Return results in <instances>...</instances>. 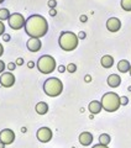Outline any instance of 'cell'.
Returning <instances> with one entry per match:
<instances>
[{"instance_id": "cell-32", "label": "cell", "mask_w": 131, "mask_h": 148, "mask_svg": "<svg viewBox=\"0 0 131 148\" xmlns=\"http://www.w3.org/2000/svg\"><path fill=\"white\" fill-rule=\"evenodd\" d=\"M56 15H57V11H56L54 9H51L50 10V16H56Z\"/></svg>"}, {"instance_id": "cell-28", "label": "cell", "mask_w": 131, "mask_h": 148, "mask_svg": "<svg viewBox=\"0 0 131 148\" xmlns=\"http://www.w3.org/2000/svg\"><path fill=\"white\" fill-rule=\"evenodd\" d=\"M85 32H83V31H81V32H79V34H78V38L79 40H84V38H85Z\"/></svg>"}, {"instance_id": "cell-40", "label": "cell", "mask_w": 131, "mask_h": 148, "mask_svg": "<svg viewBox=\"0 0 131 148\" xmlns=\"http://www.w3.org/2000/svg\"><path fill=\"white\" fill-rule=\"evenodd\" d=\"M128 90H129V91H131V86H129V89H128Z\"/></svg>"}, {"instance_id": "cell-1", "label": "cell", "mask_w": 131, "mask_h": 148, "mask_svg": "<svg viewBox=\"0 0 131 148\" xmlns=\"http://www.w3.org/2000/svg\"><path fill=\"white\" fill-rule=\"evenodd\" d=\"M25 32L27 36H30V38H41L48 32V22L47 20L41 16V15H31L26 20L25 25Z\"/></svg>"}, {"instance_id": "cell-7", "label": "cell", "mask_w": 131, "mask_h": 148, "mask_svg": "<svg viewBox=\"0 0 131 148\" xmlns=\"http://www.w3.org/2000/svg\"><path fill=\"white\" fill-rule=\"evenodd\" d=\"M36 137H37V140H39L40 142L47 143V142H50L51 140H52V137H53L52 130L48 128V127H41V128L37 130Z\"/></svg>"}, {"instance_id": "cell-10", "label": "cell", "mask_w": 131, "mask_h": 148, "mask_svg": "<svg viewBox=\"0 0 131 148\" xmlns=\"http://www.w3.org/2000/svg\"><path fill=\"white\" fill-rule=\"evenodd\" d=\"M26 47L27 49L30 51V52H39L42 47V42L40 38H29L26 42Z\"/></svg>"}, {"instance_id": "cell-12", "label": "cell", "mask_w": 131, "mask_h": 148, "mask_svg": "<svg viewBox=\"0 0 131 148\" xmlns=\"http://www.w3.org/2000/svg\"><path fill=\"white\" fill-rule=\"evenodd\" d=\"M93 140H94V138H93V135L88 131H84L79 135V143H81L82 146H85V147L90 146L93 143Z\"/></svg>"}, {"instance_id": "cell-39", "label": "cell", "mask_w": 131, "mask_h": 148, "mask_svg": "<svg viewBox=\"0 0 131 148\" xmlns=\"http://www.w3.org/2000/svg\"><path fill=\"white\" fill-rule=\"evenodd\" d=\"M4 1H5V0H0V4H1V3H4Z\"/></svg>"}, {"instance_id": "cell-33", "label": "cell", "mask_w": 131, "mask_h": 148, "mask_svg": "<svg viewBox=\"0 0 131 148\" xmlns=\"http://www.w3.org/2000/svg\"><path fill=\"white\" fill-rule=\"evenodd\" d=\"M35 66H36V64H35V62H32V61L27 62V67H29V68H34Z\"/></svg>"}, {"instance_id": "cell-41", "label": "cell", "mask_w": 131, "mask_h": 148, "mask_svg": "<svg viewBox=\"0 0 131 148\" xmlns=\"http://www.w3.org/2000/svg\"><path fill=\"white\" fill-rule=\"evenodd\" d=\"M130 75H131V68H130Z\"/></svg>"}, {"instance_id": "cell-15", "label": "cell", "mask_w": 131, "mask_h": 148, "mask_svg": "<svg viewBox=\"0 0 131 148\" xmlns=\"http://www.w3.org/2000/svg\"><path fill=\"white\" fill-rule=\"evenodd\" d=\"M100 64H101V67H104V68H111L114 66V58L111 57V56L109 54H105V56H103L101 59H100Z\"/></svg>"}, {"instance_id": "cell-14", "label": "cell", "mask_w": 131, "mask_h": 148, "mask_svg": "<svg viewBox=\"0 0 131 148\" xmlns=\"http://www.w3.org/2000/svg\"><path fill=\"white\" fill-rule=\"evenodd\" d=\"M88 109H89L90 114L97 115V114H99L100 111L103 110V105H101L100 101L93 100V101H90V103H89V105H88Z\"/></svg>"}, {"instance_id": "cell-30", "label": "cell", "mask_w": 131, "mask_h": 148, "mask_svg": "<svg viewBox=\"0 0 131 148\" xmlns=\"http://www.w3.org/2000/svg\"><path fill=\"white\" fill-rule=\"evenodd\" d=\"M92 148H109V147H108V146H104V145H100V143H98V145L93 146Z\"/></svg>"}, {"instance_id": "cell-2", "label": "cell", "mask_w": 131, "mask_h": 148, "mask_svg": "<svg viewBox=\"0 0 131 148\" xmlns=\"http://www.w3.org/2000/svg\"><path fill=\"white\" fill-rule=\"evenodd\" d=\"M79 43V38L78 35H76L74 32L71 31H63L62 34L59 35L58 38V45L59 47L62 48L66 52H71V51H74L78 47Z\"/></svg>"}, {"instance_id": "cell-21", "label": "cell", "mask_w": 131, "mask_h": 148, "mask_svg": "<svg viewBox=\"0 0 131 148\" xmlns=\"http://www.w3.org/2000/svg\"><path fill=\"white\" fill-rule=\"evenodd\" d=\"M67 71L69 72V73H76V71H77V66L74 63H69L68 66H67Z\"/></svg>"}, {"instance_id": "cell-29", "label": "cell", "mask_w": 131, "mask_h": 148, "mask_svg": "<svg viewBox=\"0 0 131 148\" xmlns=\"http://www.w3.org/2000/svg\"><path fill=\"white\" fill-rule=\"evenodd\" d=\"M10 38H11L10 35H8V34H4V35H3V40L5 41V42H9V41H10Z\"/></svg>"}, {"instance_id": "cell-3", "label": "cell", "mask_w": 131, "mask_h": 148, "mask_svg": "<svg viewBox=\"0 0 131 148\" xmlns=\"http://www.w3.org/2000/svg\"><path fill=\"white\" fill-rule=\"evenodd\" d=\"M100 103L103 105V109L105 111H108V112H115V111H118L121 106L120 96L116 94V92H113V91L105 92V94L101 96Z\"/></svg>"}, {"instance_id": "cell-17", "label": "cell", "mask_w": 131, "mask_h": 148, "mask_svg": "<svg viewBox=\"0 0 131 148\" xmlns=\"http://www.w3.org/2000/svg\"><path fill=\"white\" fill-rule=\"evenodd\" d=\"M35 110H36V112L39 115H46L48 112V105L46 104L45 101H40V103L36 104Z\"/></svg>"}, {"instance_id": "cell-26", "label": "cell", "mask_w": 131, "mask_h": 148, "mask_svg": "<svg viewBox=\"0 0 131 148\" xmlns=\"http://www.w3.org/2000/svg\"><path fill=\"white\" fill-rule=\"evenodd\" d=\"M5 63H4L3 61H1V59H0V74H3L4 73V71H5Z\"/></svg>"}, {"instance_id": "cell-24", "label": "cell", "mask_w": 131, "mask_h": 148, "mask_svg": "<svg viewBox=\"0 0 131 148\" xmlns=\"http://www.w3.org/2000/svg\"><path fill=\"white\" fill-rule=\"evenodd\" d=\"M47 5L50 6V9H54L56 6H57V1H56V0H48Z\"/></svg>"}, {"instance_id": "cell-36", "label": "cell", "mask_w": 131, "mask_h": 148, "mask_svg": "<svg viewBox=\"0 0 131 148\" xmlns=\"http://www.w3.org/2000/svg\"><path fill=\"white\" fill-rule=\"evenodd\" d=\"M3 54H4V47H3V45L0 43V57H1Z\"/></svg>"}, {"instance_id": "cell-35", "label": "cell", "mask_w": 131, "mask_h": 148, "mask_svg": "<svg viewBox=\"0 0 131 148\" xmlns=\"http://www.w3.org/2000/svg\"><path fill=\"white\" fill-rule=\"evenodd\" d=\"M84 80H85L87 83H89V82L92 80V77L89 75V74H87V75H85V78H84Z\"/></svg>"}, {"instance_id": "cell-6", "label": "cell", "mask_w": 131, "mask_h": 148, "mask_svg": "<svg viewBox=\"0 0 131 148\" xmlns=\"http://www.w3.org/2000/svg\"><path fill=\"white\" fill-rule=\"evenodd\" d=\"M8 22H9V26H10L12 30H20L22 27H25V25H26L25 17L19 12L11 14V16L8 20Z\"/></svg>"}, {"instance_id": "cell-27", "label": "cell", "mask_w": 131, "mask_h": 148, "mask_svg": "<svg viewBox=\"0 0 131 148\" xmlns=\"http://www.w3.org/2000/svg\"><path fill=\"white\" fill-rule=\"evenodd\" d=\"M15 63H16V66H17V67L22 66V64H24V58H21V57H20V58H17Z\"/></svg>"}, {"instance_id": "cell-31", "label": "cell", "mask_w": 131, "mask_h": 148, "mask_svg": "<svg viewBox=\"0 0 131 148\" xmlns=\"http://www.w3.org/2000/svg\"><path fill=\"white\" fill-rule=\"evenodd\" d=\"M66 71H67V68H66L64 66H59V67H58V72H59V73H63V72H66Z\"/></svg>"}, {"instance_id": "cell-25", "label": "cell", "mask_w": 131, "mask_h": 148, "mask_svg": "<svg viewBox=\"0 0 131 148\" xmlns=\"http://www.w3.org/2000/svg\"><path fill=\"white\" fill-rule=\"evenodd\" d=\"M4 34H5V25L3 21H0V36H3Z\"/></svg>"}, {"instance_id": "cell-20", "label": "cell", "mask_w": 131, "mask_h": 148, "mask_svg": "<svg viewBox=\"0 0 131 148\" xmlns=\"http://www.w3.org/2000/svg\"><path fill=\"white\" fill-rule=\"evenodd\" d=\"M120 5H121V8H123V10L131 11V0H121Z\"/></svg>"}, {"instance_id": "cell-22", "label": "cell", "mask_w": 131, "mask_h": 148, "mask_svg": "<svg viewBox=\"0 0 131 148\" xmlns=\"http://www.w3.org/2000/svg\"><path fill=\"white\" fill-rule=\"evenodd\" d=\"M6 68H8V69H9V71H10V72L15 71V69H16V63H15V62H10V63H8Z\"/></svg>"}, {"instance_id": "cell-11", "label": "cell", "mask_w": 131, "mask_h": 148, "mask_svg": "<svg viewBox=\"0 0 131 148\" xmlns=\"http://www.w3.org/2000/svg\"><path fill=\"white\" fill-rule=\"evenodd\" d=\"M106 29L110 32H118L121 29V21L118 17H110L106 21Z\"/></svg>"}, {"instance_id": "cell-19", "label": "cell", "mask_w": 131, "mask_h": 148, "mask_svg": "<svg viewBox=\"0 0 131 148\" xmlns=\"http://www.w3.org/2000/svg\"><path fill=\"white\" fill-rule=\"evenodd\" d=\"M110 142H111V138H110V136L108 135V133H101V135L99 136V143L100 145L108 146Z\"/></svg>"}, {"instance_id": "cell-13", "label": "cell", "mask_w": 131, "mask_h": 148, "mask_svg": "<svg viewBox=\"0 0 131 148\" xmlns=\"http://www.w3.org/2000/svg\"><path fill=\"white\" fill-rule=\"evenodd\" d=\"M108 85L110 88H118L120 84H121V78L118 75V74H110L109 77H108Z\"/></svg>"}, {"instance_id": "cell-37", "label": "cell", "mask_w": 131, "mask_h": 148, "mask_svg": "<svg viewBox=\"0 0 131 148\" xmlns=\"http://www.w3.org/2000/svg\"><path fill=\"white\" fill-rule=\"evenodd\" d=\"M5 143H3V142H0V148H5Z\"/></svg>"}, {"instance_id": "cell-8", "label": "cell", "mask_w": 131, "mask_h": 148, "mask_svg": "<svg viewBox=\"0 0 131 148\" xmlns=\"http://www.w3.org/2000/svg\"><path fill=\"white\" fill-rule=\"evenodd\" d=\"M15 141V132L10 128H4L0 131V142L5 143V145H11Z\"/></svg>"}, {"instance_id": "cell-23", "label": "cell", "mask_w": 131, "mask_h": 148, "mask_svg": "<svg viewBox=\"0 0 131 148\" xmlns=\"http://www.w3.org/2000/svg\"><path fill=\"white\" fill-rule=\"evenodd\" d=\"M120 103H121V106H125L129 104V99L126 98V96H121L120 98Z\"/></svg>"}, {"instance_id": "cell-4", "label": "cell", "mask_w": 131, "mask_h": 148, "mask_svg": "<svg viewBox=\"0 0 131 148\" xmlns=\"http://www.w3.org/2000/svg\"><path fill=\"white\" fill-rule=\"evenodd\" d=\"M43 91L46 95H48L50 98H56L62 94L63 91V83L58 78H48L43 83Z\"/></svg>"}, {"instance_id": "cell-5", "label": "cell", "mask_w": 131, "mask_h": 148, "mask_svg": "<svg viewBox=\"0 0 131 148\" xmlns=\"http://www.w3.org/2000/svg\"><path fill=\"white\" fill-rule=\"evenodd\" d=\"M36 66L42 74H51L56 69V59L52 56L43 54L39 58Z\"/></svg>"}, {"instance_id": "cell-38", "label": "cell", "mask_w": 131, "mask_h": 148, "mask_svg": "<svg viewBox=\"0 0 131 148\" xmlns=\"http://www.w3.org/2000/svg\"><path fill=\"white\" fill-rule=\"evenodd\" d=\"M26 131H27V128H26V127H22V128H21V132H22V133H25Z\"/></svg>"}, {"instance_id": "cell-18", "label": "cell", "mask_w": 131, "mask_h": 148, "mask_svg": "<svg viewBox=\"0 0 131 148\" xmlns=\"http://www.w3.org/2000/svg\"><path fill=\"white\" fill-rule=\"evenodd\" d=\"M10 16H11V14L9 11V9H6V8L0 9V21H3V22L6 21L10 18Z\"/></svg>"}, {"instance_id": "cell-34", "label": "cell", "mask_w": 131, "mask_h": 148, "mask_svg": "<svg viewBox=\"0 0 131 148\" xmlns=\"http://www.w3.org/2000/svg\"><path fill=\"white\" fill-rule=\"evenodd\" d=\"M79 20H81L82 22H87V20H88V17H87L85 15H82L81 17H79Z\"/></svg>"}, {"instance_id": "cell-16", "label": "cell", "mask_w": 131, "mask_h": 148, "mask_svg": "<svg viewBox=\"0 0 131 148\" xmlns=\"http://www.w3.org/2000/svg\"><path fill=\"white\" fill-rule=\"evenodd\" d=\"M130 68H131V64L128 59H121V61H119L118 71L120 73H128V72H130Z\"/></svg>"}, {"instance_id": "cell-9", "label": "cell", "mask_w": 131, "mask_h": 148, "mask_svg": "<svg viewBox=\"0 0 131 148\" xmlns=\"http://www.w3.org/2000/svg\"><path fill=\"white\" fill-rule=\"evenodd\" d=\"M16 82L15 75L11 72H6L3 73L1 77H0V84H1L4 88H11Z\"/></svg>"}]
</instances>
